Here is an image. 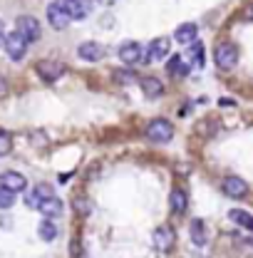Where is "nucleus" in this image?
I'll return each mask as SVG.
<instances>
[{
    "label": "nucleus",
    "mask_w": 253,
    "mask_h": 258,
    "mask_svg": "<svg viewBox=\"0 0 253 258\" xmlns=\"http://www.w3.org/2000/svg\"><path fill=\"white\" fill-rule=\"evenodd\" d=\"M196 37H199V25H196V23H181V25L174 30V40L181 42V45L196 42Z\"/></svg>",
    "instance_id": "nucleus-14"
},
{
    "label": "nucleus",
    "mask_w": 253,
    "mask_h": 258,
    "mask_svg": "<svg viewBox=\"0 0 253 258\" xmlns=\"http://www.w3.org/2000/svg\"><path fill=\"white\" fill-rule=\"evenodd\" d=\"M37 233H40L42 241H55V236H57V226H55V221L45 219V221L40 224V228H37Z\"/></svg>",
    "instance_id": "nucleus-21"
},
{
    "label": "nucleus",
    "mask_w": 253,
    "mask_h": 258,
    "mask_svg": "<svg viewBox=\"0 0 253 258\" xmlns=\"http://www.w3.org/2000/svg\"><path fill=\"white\" fill-rule=\"evenodd\" d=\"M214 60H216V64L221 70H233L236 62H238V47L233 42H221L216 47V52H214Z\"/></svg>",
    "instance_id": "nucleus-3"
},
{
    "label": "nucleus",
    "mask_w": 253,
    "mask_h": 258,
    "mask_svg": "<svg viewBox=\"0 0 253 258\" xmlns=\"http://www.w3.org/2000/svg\"><path fill=\"white\" fill-rule=\"evenodd\" d=\"M169 47H171V42H169V37H154L152 42H149V47H147V52H144V62H159V60H164L166 55H169Z\"/></svg>",
    "instance_id": "nucleus-5"
},
{
    "label": "nucleus",
    "mask_w": 253,
    "mask_h": 258,
    "mask_svg": "<svg viewBox=\"0 0 253 258\" xmlns=\"http://www.w3.org/2000/svg\"><path fill=\"white\" fill-rule=\"evenodd\" d=\"M52 196H55V191H52L50 184H37L30 191V196H28V204H30L32 209H37V204H42L45 199H52Z\"/></svg>",
    "instance_id": "nucleus-15"
},
{
    "label": "nucleus",
    "mask_w": 253,
    "mask_h": 258,
    "mask_svg": "<svg viewBox=\"0 0 253 258\" xmlns=\"http://www.w3.org/2000/svg\"><path fill=\"white\" fill-rule=\"evenodd\" d=\"M169 206H171L174 214H184L186 206H189L186 191H184V189H171V194H169Z\"/></svg>",
    "instance_id": "nucleus-16"
},
{
    "label": "nucleus",
    "mask_w": 253,
    "mask_h": 258,
    "mask_svg": "<svg viewBox=\"0 0 253 258\" xmlns=\"http://www.w3.org/2000/svg\"><path fill=\"white\" fill-rule=\"evenodd\" d=\"M194 47H191V57H196V67H201V62H204V45L196 40V42H191Z\"/></svg>",
    "instance_id": "nucleus-25"
},
{
    "label": "nucleus",
    "mask_w": 253,
    "mask_h": 258,
    "mask_svg": "<svg viewBox=\"0 0 253 258\" xmlns=\"http://www.w3.org/2000/svg\"><path fill=\"white\" fill-rule=\"evenodd\" d=\"M0 186L3 189H8V191H13L15 196L20 191H25L28 189V179L23 176V174H18V171H5L3 176H0Z\"/></svg>",
    "instance_id": "nucleus-10"
},
{
    "label": "nucleus",
    "mask_w": 253,
    "mask_h": 258,
    "mask_svg": "<svg viewBox=\"0 0 253 258\" xmlns=\"http://www.w3.org/2000/svg\"><path fill=\"white\" fill-rule=\"evenodd\" d=\"M97 3H102V5H112L114 0H97Z\"/></svg>",
    "instance_id": "nucleus-28"
},
{
    "label": "nucleus",
    "mask_w": 253,
    "mask_h": 258,
    "mask_svg": "<svg viewBox=\"0 0 253 258\" xmlns=\"http://www.w3.org/2000/svg\"><path fill=\"white\" fill-rule=\"evenodd\" d=\"M139 87L144 90L147 97H161L164 95V85H161V80H157V77H142V80H139Z\"/></svg>",
    "instance_id": "nucleus-17"
},
{
    "label": "nucleus",
    "mask_w": 253,
    "mask_h": 258,
    "mask_svg": "<svg viewBox=\"0 0 253 258\" xmlns=\"http://www.w3.org/2000/svg\"><path fill=\"white\" fill-rule=\"evenodd\" d=\"M5 92V80H0V95Z\"/></svg>",
    "instance_id": "nucleus-27"
},
{
    "label": "nucleus",
    "mask_w": 253,
    "mask_h": 258,
    "mask_svg": "<svg viewBox=\"0 0 253 258\" xmlns=\"http://www.w3.org/2000/svg\"><path fill=\"white\" fill-rule=\"evenodd\" d=\"M144 134H147V139L149 142H154V144H166V142H171V137H174V124L169 122V119H152L147 129H144Z\"/></svg>",
    "instance_id": "nucleus-1"
},
{
    "label": "nucleus",
    "mask_w": 253,
    "mask_h": 258,
    "mask_svg": "<svg viewBox=\"0 0 253 258\" xmlns=\"http://www.w3.org/2000/svg\"><path fill=\"white\" fill-rule=\"evenodd\" d=\"M62 8L70 20H85L92 10V3L90 0H65Z\"/></svg>",
    "instance_id": "nucleus-7"
},
{
    "label": "nucleus",
    "mask_w": 253,
    "mask_h": 258,
    "mask_svg": "<svg viewBox=\"0 0 253 258\" xmlns=\"http://www.w3.org/2000/svg\"><path fill=\"white\" fill-rule=\"evenodd\" d=\"M47 23H50L55 30H67V25H70L72 20L67 18L62 3H50V5H47Z\"/></svg>",
    "instance_id": "nucleus-8"
},
{
    "label": "nucleus",
    "mask_w": 253,
    "mask_h": 258,
    "mask_svg": "<svg viewBox=\"0 0 253 258\" xmlns=\"http://www.w3.org/2000/svg\"><path fill=\"white\" fill-rule=\"evenodd\" d=\"M144 47H142V42H137V40H126L119 45V60L124 64H137L142 62V57H144V52H142Z\"/></svg>",
    "instance_id": "nucleus-6"
},
{
    "label": "nucleus",
    "mask_w": 253,
    "mask_h": 258,
    "mask_svg": "<svg viewBox=\"0 0 253 258\" xmlns=\"http://www.w3.org/2000/svg\"><path fill=\"white\" fill-rule=\"evenodd\" d=\"M77 55H80L85 62H99V60L104 57V45H102V42H95V40H87V42L80 45Z\"/></svg>",
    "instance_id": "nucleus-13"
},
{
    "label": "nucleus",
    "mask_w": 253,
    "mask_h": 258,
    "mask_svg": "<svg viewBox=\"0 0 253 258\" xmlns=\"http://www.w3.org/2000/svg\"><path fill=\"white\" fill-rule=\"evenodd\" d=\"M186 70H191V67L181 62V57H179V55H174V60H169V64H166V72H169L171 77H174V75H176V77H181V75H186Z\"/></svg>",
    "instance_id": "nucleus-22"
},
{
    "label": "nucleus",
    "mask_w": 253,
    "mask_h": 258,
    "mask_svg": "<svg viewBox=\"0 0 253 258\" xmlns=\"http://www.w3.org/2000/svg\"><path fill=\"white\" fill-rule=\"evenodd\" d=\"M10 206H15V194L0 186V209L5 211V209H10Z\"/></svg>",
    "instance_id": "nucleus-23"
},
{
    "label": "nucleus",
    "mask_w": 253,
    "mask_h": 258,
    "mask_svg": "<svg viewBox=\"0 0 253 258\" xmlns=\"http://www.w3.org/2000/svg\"><path fill=\"white\" fill-rule=\"evenodd\" d=\"M15 32H18L25 42H37L40 35H42L37 18H32V15H20V18L15 20Z\"/></svg>",
    "instance_id": "nucleus-2"
},
{
    "label": "nucleus",
    "mask_w": 253,
    "mask_h": 258,
    "mask_svg": "<svg viewBox=\"0 0 253 258\" xmlns=\"http://www.w3.org/2000/svg\"><path fill=\"white\" fill-rule=\"evenodd\" d=\"M3 47H5V52H8V57L10 60H15V62H20L23 57H25V52H28V42L18 35V32H10V35H5V42H3Z\"/></svg>",
    "instance_id": "nucleus-4"
},
{
    "label": "nucleus",
    "mask_w": 253,
    "mask_h": 258,
    "mask_svg": "<svg viewBox=\"0 0 253 258\" xmlns=\"http://www.w3.org/2000/svg\"><path fill=\"white\" fill-rule=\"evenodd\" d=\"M10 144H13V139H10V134L0 129V157H5V154L10 152Z\"/></svg>",
    "instance_id": "nucleus-24"
},
{
    "label": "nucleus",
    "mask_w": 253,
    "mask_h": 258,
    "mask_svg": "<svg viewBox=\"0 0 253 258\" xmlns=\"http://www.w3.org/2000/svg\"><path fill=\"white\" fill-rule=\"evenodd\" d=\"M37 211L42 214V216H57V214H62V201L57 199V196H52V199H45L42 204H37Z\"/></svg>",
    "instance_id": "nucleus-18"
},
{
    "label": "nucleus",
    "mask_w": 253,
    "mask_h": 258,
    "mask_svg": "<svg viewBox=\"0 0 253 258\" xmlns=\"http://www.w3.org/2000/svg\"><path fill=\"white\" fill-rule=\"evenodd\" d=\"M37 75L45 80V82H55L65 75V64L55 62V60H40L37 62Z\"/></svg>",
    "instance_id": "nucleus-9"
},
{
    "label": "nucleus",
    "mask_w": 253,
    "mask_h": 258,
    "mask_svg": "<svg viewBox=\"0 0 253 258\" xmlns=\"http://www.w3.org/2000/svg\"><path fill=\"white\" fill-rule=\"evenodd\" d=\"M189 233H191V241H194L196 246H204V243H206V228H204V221H201V219H194V221H191Z\"/></svg>",
    "instance_id": "nucleus-20"
},
{
    "label": "nucleus",
    "mask_w": 253,
    "mask_h": 258,
    "mask_svg": "<svg viewBox=\"0 0 253 258\" xmlns=\"http://www.w3.org/2000/svg\"><path fill=\"white\" fill-rule=\"evenodd\" d=\"M3 42H5V23L0 18V47H3Z\"/></svg>",
    "instance_id": "nucleus-26"
},
{
    "label": "nucleus",
    "mask_w": 253,
    "mask_h": 258,
    "mask_svg": "<svg viewBox=\"0 0 253 258\" xmlns=\"http://www.w3.org/2000/svg\"><path fill=\"white\" fill-rule=\"evenodd\" d=\"M152 243H154V248L161 251V253L171 251V246H174V231H171L169 226H159V228H154V233H152Z\"/></svg>",
    "instance_id": "nucleus-11"
},
{
    "label": "nucleus",
    "mask_w": 253,
    "mask_h": 258,
    "mask_svg": "<svg viewBox=\"0 0 253 258\" xmlns=\"http://www.w3.org/2000/svg\"><path fill=\"white\" fill-rule=\"evenodd\" d=\"M228 219H231L236 226H241V228H253L251 214L243 211V209H231V211H228Z\"/></svg>",
    "instance_id": "nucleus-19"
},
{
    "label": "nucleus",
    "mask_w": 253,
    "mask_h": 258,
    "mask_svg": "<svg viewBox=\"0 0 253 258\" xmlns=\"http://www.w3.org/2000/svg\"><path fill=\"white\" fill-rule=\"evenodd\" d=\"M221 189H223V194L231 196V199H243V196L248 194V184H246L241 176H226Z\"/></svg>",
    "instance_id": "nucleus-12"
}]
</instances>
